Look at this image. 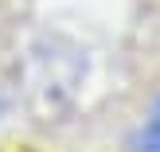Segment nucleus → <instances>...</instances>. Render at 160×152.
<instances>
[{
	"instance_id": "f257e3e1",
	"label": "nucleus",
	"mask_w": 160,
	"mask_h": 152,
	"mask_svg": "<svg viewBox=\"0 0 160 152\" xmlns=\"http://www.w3.org/2000/svg\"><path fill=\"white\" fill-rule=\"evenodd\" d=\"M28 94L39 109H67L86 82V51L67 35H39L28 47Z\"/></svg>"
},
{
	"instance_id": "f03ea898",
	"label": "nucleus",
	"mask_w": 160,
	"mask_h": 152,
	"mask_svg": "<svg viewBox=\"0 0 160 152\" xmlns=\"http://www.w3.org/2000/svg\"><path fill=\"white\" fill-rule=\"evenodd\" d=\"M133 148H137V152H160V101L152 105V113L145 117V125L137 129Z\"/></svg>"
},
{
	"instance_id": "7ed1b4c3",
	"label": "nucleus",
	"mask_w": 160,
	"mask_h": 152,
	"mask_svg": "<svg viewBox=\"0 0 160 152\" xmlns=\"http://www.w3.org/2000/svg\"><path fill=\"white\" fill-rule=\"evenodd\" d=\"M0 109H4V98H0Z\"/></svg>"
}]
</instances>
